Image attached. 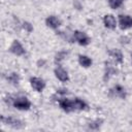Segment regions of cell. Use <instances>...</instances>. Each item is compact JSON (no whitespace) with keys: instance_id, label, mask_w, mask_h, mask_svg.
I'll return each instance as SVG.
<instances>
[{"instance_id":"14","label":"cell","mask_w":132,"mask_h":132,"mask_svg":"<svg viewBox=\"0 0 132 132\" xmlns=\"http://www.w3.org/2000/svg\"><path fill=\"white\" fill-rule=\"evenodd\" d=\"M73 105H74L75 110H85L88 107L87 103L80 98H74L73 99Z\"/></svg>"},{"instance_id":"15","label":"cell","mask_w":132,"mask_h":132,"mask_svg":"<svg viewBox=\"0 0 132 132\" xmlns=\"http://www.w3.org/2000/svg\"><path fill=\"white\" fill-rule=\"evenodd\" d=\"M117 73V69L109 63V62H106L105 63V76H104V79H108L111 75L116 74Z\"/></svg>"},{"instance_id":"4","label":"cell","mask_w":132,"mask_h":132,"mask_svg":"<svg viewBox=\"0 0 132 132\" xmlns=\"http://www.w3.org/2000/svg\"><path fill=\"white\" fill-rule=\"evenodd\" d=\"M9 52H10L11 54L15 55V56H19V57L24 56V55L26 54L25 47H24L23 44H22L19 40H16V39L11 42V44H10V46H9Z\"/></svg>"},{"instance_id":"10","label":"cell","mask_w":132,"mask_h":132,"mask_svg":"<svg viewBox=\"0 0 132 132\" xmlns=\"http://www.w3.org/2000/svg\"><path fill=\"white\" fill-rule=\"evenodd\" d=\"M103 24L107 29L113 30L117 27V20L112 14H105L103 16Z\"/></svg>"},{"instance_id":"3","label":"cell","mask_w":132,"mask_h":132,"mask_svg":"<svg viewBox=\"0 0 132 132\" xmlns=\"http://www.w3.org/2000/svg\"><path fill=\"white\" fill-rule=\"evenodd\" d=\"M73 38L74 40L79 44V45H82V46H86L90 43L91 39L90 37L82 31H79V30H75L73 32Z\"/></svg>"},{"instance_id":"17","label":"cell","mask_w":132,"mask_h":132,"mask_svg":"<svg viewBox=\"0 0 132 132\" xmlns=\"http://www.w3.org/2000/svg\"><path fill=\"white\" fill-rule=\"evenodd\" d=\"M67 55H68V53L65 52V51H60V52H58V53L56 54V56H55V62L59 65V64L61 63V61H63V60L66 58Z\"/></svg>"},{"instance_id":"7","label":"cell","mask_w":132,"mask_h":132,"mask_svg":"<svg viewBox=\"0 0 132 132\" xmlns=\"http://www.w3.org/2000/svg\"><path fill=\"white\" fill-rule=\"evenodd\" d=\"M59 105L61 107L62 110L66 111V112H70L75 110L74 109V105H73V100H70L68 98H61L59 99Z\"/></svg>"},{"instance_id":"19","label":"cell","mask_w":132,"mask_h":132,"mask_svg":"<svg viewBox=\"0 0 132 132\" xmlns=\"http://www.w3.org/2000/svg\"><path fill=\"white\" fill-rule=\"evenodd\" d=\"M101 123H102V120H96V121H93V122L89 123V127L91 129H98L100 127Z\"/></svg>"},{"instance_id":"20","label":"cell","mask_w":132,"mask_h":132,"mask_svg":"<svg viewBox=\"0 0 132 132\" xmlns=\"http://www.w3.org/2000/svg\"><path fill=\"white\" fill-rule=\"evenodd\" d=\"M23 28H24L28 33H30V32L33 31V26H32V24L29 23V22H23Z\"/></svg>"},{"instance_id":"1","label":"cell","mask_w":132,"mask_h":132,"mask_svg":"<svg viewBox=\"0 0 132 132\" xmlns=\"http://www.w3.org/2000/svg\"><path fill=\"white\" fill-rule=\"evenodd\" d=\"M12 105L19 110H29L31 107V102L27 97L20 96L12 99Z\"/></svg>"},{"instance_id":"6","label":"cell","mask_w":132,"mask_h":132,"mask_svg":"<svg viewBox=\"0 0 132 132\" xmlns=\"http://www.w3.org/2000/svg\"><path fill=\"white\" fill-rule=\"evenodd\" d=\"M30 85L36 92H42L45 88V81L37 76H33L30 78Z\"/></svg>"},{"instance_id":"5","label":"cell","mask_w":132,"mask_h":132,"mask_svg":"<svg viewBox=\"0 0 132 132\" xmlns=\"http://www.w3.org/2000/svg\"><path fill=\"white\" fill-rule=\"evenodd\" d=\"M119 26L122 30H127L132 28V16L128 14H120L119 15Z\"/></svg>"},{"instance_id":"13","label":"cell","mask_w":132,"mask_h":132,"mask_svg":"<svg viewBox=\"0 0 132 132\" xmlns=\"http://www.w3.org/2000/svg\"><path fill=\"white\" fill-rule=\"evenodd\" d=\"M78 63L84 68H89L92 65V59L86 55H79L78 56Z\"/></svg>"},{"instance_id":"12","label":"cell","mask_w":132,"mask_h":132,"mask_svg":"<svg viewBox=\"0 0 132 132\" xmlns=\"http://www.w3.org/2000/svg\"><path fill=\"white\" fill-rule=\"evenodd\" d=\"M111 92L114 94V96H117V97H119V98H121V99H125V98H126V90H125V88L122 87L121 85H116V86L112 88Z\"/></svg>"},{"instance_id":"18","label":"cell","mask_w":132,"mask_h":132,"mask_svg":"<svg viewBox=\"0 0 132 132\" xmlns=\"http://www.w3.org/2000/svg\"><path fill=\"white\" fill-rule=\"evenodd\" d=\"M123 2L124 0H108V4L112 9H118L119 7H121Z\"/></svg>"},{"instance_id":"9","label":"cell","mask_w":132,"mask_h":132,"mask_svg":"<svg viewBox=\"0 0 132 132\" xmlns=\"http://www.w3.org/2000/svg\"><path fill=\"white\" fill-rule=\"evenodd\" d=\"M45 24L47 27L56 30L61 26V20L59 18H57L56 15H48L45 19Z\"/></svg>"},{"instance_id":"11","label":"cell","mask_w":132,"mask_h":132,"mask_svg":"<svg viewBox=\"0 0 132 132\" xmlns=\"http://www.w3.org/2000/svg\"><path fill=\"white\" fill-rule=\"evenodd\" d=\"M108 54H109V56H110L116 62H118V63H120V64L123 63L124 57H123V53H122L120 50H118V48H111V50H109Z\"/></svg>"},{"instance_id":"2","label":"cell","mask_w":132,"mask_h":132,"mask_svg":"<svg viewBox=\"0 0 132 132\" xmlns=\"http://www.w3.org/2000/svg\"><path fill=\"white\" fill-rule=\"evenodd\" d=\"M1 122L13 129H21L25 126L24 122H22L21 120L14 118V117H4L2 116L1 117Z\"/></svg>"},{"instance_id":"8","label":"cell","mask_w":132,"mask_h":132,"mask_svg":"<svg viewBox=\"0 0 132 132\" xmlns=\"http://www.w3.org/2000/svg\"><path fill=\"white\" fill-rule=\"evenodd\" d=\"M54 73H55V76H56L60 81L66 82V81H68V80H69L68 72H67L63 67H61L60 65H58V66L55 68Z\"/></svg>"},{"instance_id":"16","label":"cell","mask_w":132,"mask_h":132,"mask_svg":"<svg viewBox=\"0 0 132 132\" xmlns=\"http://www.w3.org/2000/svg\"><path fill=\"white\" fill-rule=\"evenodd\" d=\"M6 79H7V81H8L9 84H11V85H13V86H16V85H19V82H20V75H19V73H16V72H11V73H9V74L6 76Z\"/></svg>"}]
</instances>
